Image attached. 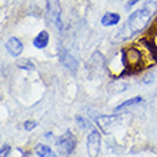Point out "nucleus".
Wrapping results in <instances>:
<instances>
[{"label":"nucleus","mask_w":157,"mask_h":157,"mask_svg":"<svg viewBox=\"0 0 157 157\" xmlns=\"http://www.w3.org/2000/svg\"><path fill=\"white\" fill-rule=\"evenodd\" d=\"M157 12V0H149L146 2V4L141 9H137L136 12H133L130 16L127 17L126 23L123 25V27L120 29V32H117V39L120 40H126L130 39L133 36H136L144 30L149 25V21L151 20L153 14Z\"/></svg>","instance_id":"f257e3e1"},{"label":"nucleus","mask_w":157,"mask_h":157,"mask_svg":"<svg viewBox=\"0 0 157 157\" xmlns=\"http://www.w3.org/2000/svg\"><path fill=\"white\" fill-rule=\"evenodd\" d=\"M46 9H47L49 20L59 30H62L63 23H62V6H60V0H46Z\"/></svg>","instance_id":"f03ea898"},{"label":"nucleus","mask_w":157,"mask_h":157,"mask_svg":"<svg viewBox=\"0 0 157 157\" xmlns=\"http://www.w3.org/2000/svg\"><path fill=\"white\" fill-rule=\"evenodd\" d=\"M59 150L63 156H69V154L73 153V150L76 147V139L73 136L71 132H66L62 137H59L57 141H56Z\"/></svg>","instance_id":"7ed1b4c3"},{"label":"nucleus","mask_w":157,"mask_h":157,"mask_svg":"<svg viewBox=\"0 0 157 157\" xmlns=\"http://www.w3.org/2000/svg\"><path fill=\"white\" fill-rule=\"evenodd\" d=\"M87 154L89 157H99L100 146H101V136L97 130H91L87 136Z\"/></svg>","instance_id":"20e7f679"},{"label":"nucleus","mask_w":157,"mask_h":157,"mask_svg":"<svg viewBox=\"0 0 157 157\" xmlns=\"http://www.w3.org/2000/svg\"><path fill=\"white\" fill-rule=\"evenodd\" d=\"M59 60H60V63H62L63 66L66 67V69H69V70L71 71H76L77 70V60H76L75 57H73V54L69 53L66 49H62L60 50V56H59Z\"/></svg>","instance_id":"39448f33"},{"label":"nucleus","mask_w":157,"mask_h":157,"mask_svg":"<svg viewBox=\"0 0 157 157\" xmlns=\"http://www.w3.org/2000/svg\"><path fill=\"white\" fill-rule=\"evenodd\" d=\"M117 121V116L113 114V116H99L96 119V123L100 127V130L103 133H110L112 132V127L114 126V123Z\"/></svg>","instance_id":"423d86ee"},{"label":"nucleus","mask_w":157,"mask_h":157,"mask_svg":"<svg viewBox=\"0 0 157 157\" xmlns=\"http://www.w3.org/2000/svg\"><path fill=\"white\" fill-rule=\"evenodd\" d=\"M6 50H7V53L10 54V56L17 57V56H20L21 52H23V43L20 41V39L10 37L6 41Z\"/></svg>","instance_id":"0eeeda50"},{"label":"nucleus","mask_w":157,"mask_h":157,"mask_svg":"<svg viewBox=\"0 0 157 157\" xmlns=\"http://www.w3.org/2000/svg\"><path fill=\"white\" fill-rule=\"evenodd\" d=\"M141 101H143V99H141L140 96H136V97H133V99H128V100H126V101H123L121 104H119L116 109H114V113H123V112H126L127 109H130V107H133V106H136V104H140Z\"/></svg>","instance_id":"6e6552de"},{"label":"nucleus","mask_w":157,"mask_h":157,"mask_svg":"<svg viewBox=\"0 0 157 157\" xmlns=\"http://www.w3.org/2000/svg\"><path fill=\"white\" fill-rule=\"evenodd\" d=\"M49 40H50L49 33H47L46 30H41L40 33L33 39V46L36 49H44V47H47V44H49Z\"/></svg>","instance_id":"1a4fd4ad"},{"label":"nucleus","mask_w":157,"mask_h":157,"mask_svg":"<svg viewBox=\"0 0 157 157\" xmlns=\"http://www.w3.org/2000/svg\"><path fill=\"white\" fill-rule=\"evenodd\" d=\"M119 21H120V16L117 14V13L109 12V13H106V14L101 17V25H103L104 27H112V26H116V25H119Z\"/></svg>","instance_id":"9d476101"},{"label":"nucleus","mask_w":157,"mask_h":157,"mask_svg":"<svg viewBox=\"0 0 157 157\" xmlns=\"http://www.w3.org/2000/svg\"><path fill=\"white\" fill-rule=\"evenodd\" d=\"M34 153L37 154L39 157H59L49 146L46 144H37L34 147Z\"/></svg>","instance_id":"9b49d317"},{"label":"nucleus","mask_w":157,"mask_h":157,"mask_svg":"<svg viewBox=\"0 0 157 157\" xmlns=\"http://www.w3.org/2000/svg\"><path fill=\"white\" fill-rule=\"evenodd\" d=\"M16 67H19L20 70H29V71H33L36 69L34 63L30 60V59H20L16 62Z\"/></svg>","instance_id":"f8f14e48"},{"label":"nucleus","mask_w":157,"mask_h":157,"mask_svg":"<svg viewBox=\"0 0 157 157\" xmlns=\"http://www.w3.org/2000/svg\"><path fill=\"white\" fill-rule=\"evenodd\" d=\"M76 124H77L78 127L82 128V130H87V128H91L90 121H89L87 119H84L83 116H76Z\"/></svg>","instance_id":"ddd939ff"},{"label":"nucleus","mask_w":157,"mask_h":157,"mask_svg":"<svg viewBox=\"0 0 157 157\" xmlns=\"http://www.w3.org/2000/svg\"><path fill=\"white\" fill-rule=\"evenodd\" d=\"M36 127H37V121H34V120H27V121H25V124H23V128H25L26 132H32V130H34Z\"/></svg>","instance_id":"4468645a"},{"label":"nucleus","mask_w":157,"mask_h":157,"mask_svg":"<svg viewBox=\"0 0 157 157\" xmlns=\"http://www.w3.org/2000/svg\"><path fill=\"white\" fill-rule=\"evenodd\" d=\"M9 153H10V146L3 144L2 146V151H0V157H7Z\"/></svg>","instance_id":"2eb2a0df"},{"label":"nucleus","mask_w":157,"mask_h":157,"mask_svg":"<svg viewBox=\"0 0 157 157\" xmlns=\"http://www.w3.org/2000/svg\"><path fill=\"white\" fill-rule=\"evenodd\" d=\"M139 2H141V0H128L127 3H126V6H124V9H126V10H130V9H132L133 6H136Z\"/></svg>","instance_id":"dca6fc26"},{"label":"nucleus","mask_w":157,"mask_h":157,"mask_svg":"<svg viewBox=\"0 0 157 157\" xmlns=\"http://www.w3.org/2000/svg\"><path fill=\"white\" fill-rule=\"evenodd\" d=\"M153 78H154V76L150 73V75H147L144 78H143V83H144V84H149V83H151L150 80H153Z\"/></svg>","instance_id":"f3484780"}]
</instances>
